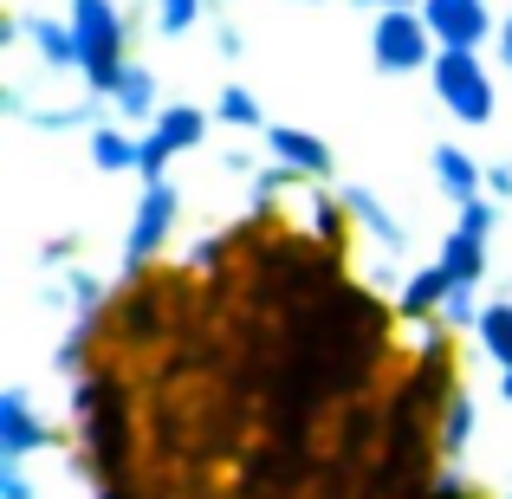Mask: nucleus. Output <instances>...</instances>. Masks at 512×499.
Masks as SVG:
<instances>
[{"label":"nucleus","mask_w":512,"mask_h":499,"mask_svg":"<svg viewBox=\"0 0 512 499\" xmlns=\"http://www.w3.org/2000/svg\"><path fill=\"white\" fill-rule=\"evenodd\" d=\"M72 415H78V441H85V474L91 487L104 480H130V461H137V428H130V389L117 363H91L72 383Z\"/></svg>","instance_id":"1"},{"label":"nucleus","mask_w":512,"mask_h":499,"mask_svg":"<svg viewBox=\"0 0 512 499\" xmlns=\"http://www.w3.org/2000/svg\"><path fill=\"white\" fill-rule=\"evenodd\" d=\"M72 39H78V72H85L91 98H111L124 65V7L117 0H72Z\"/></svg>","instance_id":"2"},{"label":"nucleus","mask_w":512,"mask_h":499,"mask_svg":"<svg viewBox=\"0 0 512 499\" xmlns=\"http://www.w3.org/2000/svg\"><path fill=\"white\" fill-rule=\"evenodd\" d=\"M188 299V273L182 279H163V273H130V292L117 299V312H111V337L124 350H143V344H163L169 337V305H182Z\"/></svg>","instance_id":"3"},{"label":"nucleus","mask_w":512,"mask_h":499,"mask_svg":"<svg viewBox=\"0 0 512 499\" xmlns=\"http://www.w3.org/2000/svg\"><path fill=\"white\" fill-rule=\"evenodd\" d=\"M370 59H376V72H422V65L441 59V46H435V33H428L422 13L402 7V13H376Z\"/></svg>","instance_id":"4"},{"label":"nucleus","mask_w":512,"mask_h":499,"mask_svg":"<svg viewBox=\"0 0 512 499\" xmlns=\"http://www.w3.org/2000/svg\"><path fill=\"white\" fill-rule=\"evenodd\" d=\"M428 78H435L441 104H448L461 124H487L493 117V78H487V65H480V52H441V59L428 65Z\"/></svg>","instance_id":"5"},{"label":"nucleus","mask_w":512,"mask_h":499,"mask_svg":"<svg viewBox=\"0 0 512 499\" xmlns=\"http://www.w3.org/2000/svg\"><path fill=\"white\" fill-rule=\"evenodd\" d=\"M487 240H493V201H467L461 221L448 227V240H441V273L454 279V286H480L487 279Z\"/></svg>","instance_id":"6"},{"label":"nucleus","mask_w":512,"mask_h":499,"mask_svg":"<svg viewBox=\"0 0 512 499\" xmlns=\"http://www.w3.org/2000/svg\"><path fill=\"white\" fill-rule=\"evenodd\" d=\"M175 188L169 182H143L137 195V214H130V234H124V266L130 273H150V260L163 253V240L175 234Z\"/></svg>","instance_id":"7"},{"label":"nucleus","mask_w":512,"mask_h":499,"mask_svg":"<svg viewBox=\"0 0 512 499\" xmlns=\"http://www.w3.org/2000/svg\"><path fill=\"white\" fill-rule=\"evenodd\" d=\"M201 137H208V111H195V104H169V111L156 117V130L143 137L137 175H143V182H163V169H169L182 150H195Z\"/></svg>","instance_id":"8"},{"label":"nucleus","mask_w":512,"mask_h":499,"mask_svg":"<svg viewBox=\"0 0 512 499\" xmlns=\"http://www.w3.org/2000/svg\"><path fill=\"white\" fill-rule=\"evenodd\" d=\"M422 20H428V33H435L441 52H480V39L500 33L487 0H422Z\"/></svg>","instance_id":"9"},{"label":"nucleus","mask_w":512,"mask_h":499,"mask_svg":"<svg viewBox=\"0 0 512 499\" xmlns=\"http://www.w3.org/2000/svg\"><path fill=\"white\" fill-rule=\"evenodd\" d=\"M52 448V428L33 415V396L26 389H7L0 396V461H26V454Z\"/></svg>","instance_id":"10"},{"label":"nucleus","mask_w":512,"mask_h":499,"mask_svg":"<svg viewBox=\"0 0 512 499\" xmlns=\"http://www.w3.org/2000/svg\"><path fill=\"white\" fill-rule=\"evenodd\" d=\"M266 143H273V163H279V169H292L299 182H325V175H331V150L312 137V130L266 124Z\"/></svg>","instance_id":"11"},{"label":"nucleus","mask_w":512,"mask_h":499,"mask_svg":"<svg viewBox=\"0 0 512 499\" xmlns=\"http://www.w3.org/2000/svg\"><path fill=\"white\" fill-rule=\"evenodd\" d=\"M448 292H454V279L441 273V260L435 266H415L409 279H402V292H396V318H435L441 325V305H448Z\"/></svg>","instance_id":"12"},{"label":"nucleus","mask_w":512,"mask_h":499,"mask_svg":"<svg viewBox=\"0 0 512 499\" xmlns=\"http://www.w3.org/2000/svg\"><path fill=\"white\" fill-rule=\"evenodd\" d=\"M305 234H312L331 260H344V247H350V208H344V195L312 188V195H305Z\"/></svg>","instance_id":"13"},{"label":"nucleus","mask_w":512,"mask_h":499,"mask_svg":"<svg viewBox=\"0 0 512 499\" xmlns=\"http://www.w3.org/2000/svg\"><path fill=\"white\" fill-rule=\"evenodd\" d=\"M344 208H350V227H363L383 253H402V240H409V234H402V221L370 195V188H344Z\"/></svg>","instance_id":"14"},{"label":"nucleus","mask_w":512,"mask_h":499,"mask_svg":"<svg viewBox=\"0 0 512 499\" xmlns=\"http://www.w3.org/2000/svg\"><path fill=\"white\" fill-rule=\"evenodd\" d=\"M435 175H441V195H448L454 208L480 201V182H487V169H480L461 143H441V150H435Z\"/></svg>","instance_id":"15"},{"label":"nucleus","mask_w":512,"mask_h":499,"mask_svg":"<svg viewBox=\"0 0 512 499\" xmlns=\"http://www.w3.org/2000/svg\"><path fill=\"white\" fill-rule=\"evenodd\" d=\"M104 111H111V117H124V124H143V117H163V111H156V72L130 65V72L117 78V91L104 98Z\"/></svg>","instance_id":"16"},{"label":"nucleus","mask_w":512,"mask_h":499,"mask_svg":"<svg viewBox=\"0 0 512 499\" xmlns=\"http://www.w3.org/2000/svg\"><path fill=\"white\" fill-rule=\"evenodd\" d=\"M474 428H480V402L467 396V389H454V396H448V409H441V422H435V448L454 461V454H467Z\"/></svg>","instance_id":"17"},{"label":"nucleus","mask_w":512,"mask_h":499,"mask_svg":"<svg viewBox=\"0 0 512 499\" xmlns=\"http://www.w3.org/2000/svg\"><path fill=\"white\" fill-rule=\"evenodd\" d=\"M137 156H143V137H130V130H117V124H98V130H91V163H98L104 175L137 169Z\"/></svg>","instance_id":"18"},{"label":"nucleus","mask_w":512,"mask_h":499,"mask_svg":"<svg viewBox=\"0 0 512 499\" xmlns=\"http://www.w3.org/2000/svg\"><path fill=\"white\" fill-rule=\"evenodd\" d=\"M26 39H33V52L52 65V72H78V39H72V26H59V20H26Z\"/></svg>","instance_id":"19"},{"label":"nucleus","mask_w":512,"mask_h":499,"mask_svg":"<svg viewBox=\"0 0 512 499\" xmlns=\"http://www.w3.org/2000/svg\"><path fill=\"white\" fill-rule=\"evenodd\" d=\"M480 350H487L493 363H500V376L512 370V299H500V305H487V318H480Z\"/></svg>","instance_id":"20"},{"label":"nucleus","mask_w":512,"mask_h":499,"mask_svg":"<svg viewBox=\"0 0 512 499\" xmlns=\"http://www.w3.org/2000/svg\"><path fill=\"white\" fill-rule=\"evenodd\" d=\"M214 124H234V130H260V98H253L247 85H227L221 98H214Z\"/></svg>","instance_id":"21"},{"label":"nucleus","mask_w":512,"mask_h":499,"mask_svg":"<svg viewBox=\"0 0 512 499\" xmlns=\"http://www.w3.org/2000/svg\"><path fill=\"white\" fill-rule=\"evenodd\" d=\"M201 20V0H156V26L163 33H188Z\"/></svg>","instance_id":"22"},{"label":"nucleus","mask_w":512,"mask_h":499,"mask_svg":"<svg viewBox=\"0 0 512 499\" xmlns=\"http://www.w3.org/2000/svg\"><path fill=\"white\" fill-rule=\"evenodd\" d=\"M428 499H480V487L461 474V467H441V474H435V487H428Z\"/></svg>","instance_id":"23"},{"label":"nucleus","mask_w":512,"mask_h":499,"mask_svg":"<svg viewBox=\"0 0 512 499\" xmlns=\"http://www.w3.org/2000/svg\"><path fill=\"white\" fill-rule=\"evenodd\" d=\"M0 499H39V487L26 480L20 461H0Z\"/></svg>","instance_id":"24"},{"label":"nucleus","mask_w":512,"mask_h":499,"mask_svg":"<svg viewBox=\"0 0 512 499\" xmlns=\"http://www.w3.org/2000/svg\"><path fill=\"white\" fill-rule=\"evenodd\" d=\"M72 253H78V240H72V234H59V240H46V247H39V260H46V266H65Z\"/></svg>","instance_id":"25"},{"label":"nucleus","mask_w":512,"mask_h":499,"mask_svg":"<svg viewBox=\"0 0 512 499\" xmlns=\"http://www.w3.org/2000/svg\"><path fill=\"white\" fill-rule=\"evenodd\" d=\"M214 46H221L227 59H240V26H214Z\"/></svg>","instance_id":"26"},{"label":"nucleus","mask_w":512,"mask_h":499,"mask_svg":"<svg viewBox=\"0 0 512 499\" xmlns=\"http://www.w3.org/2000/svg\"><path fill=\"white\" fill-rule=\"evenodd\" d=\"M487 188H493V195H512V163H493L487 169Z\"/></svg>","instance_id":"27"},{"label":"nucleus","mask_w":512,"mask_h":499,"mask_svg":"<svg viewBox=\"0 0 512 499\" xmlns=\"http://www.w3.org/2000/svg\"><path fill=\"white\" fill-rule=\"evenodd\" d=\"M500 59H506V72H512V13L500 20Z\"/></svg>","instance_id":"28"},{"label":"nucleus","mask_w":512,"mask_h":499,"mask_svg":"<svg viewBox=\"0 0 512 499\" xmlns=\"http://www.w3.org/2000/svg\"><path fill=\"white\" fill-rule=\"evenodd\" d=\"M357 7H376V13H402L409 0H357Z\"/></svg>","instance_id":"29"},{"label":"nucleus","mask_w":512,"mask_h":499,"mask_svg":"<svg viewBox=\"0 0 512 499\" xmlns=\"http://www.w3.org/2000/svg\"><path fill=\"white\" fill-rule=\"evenodd\" d=\"M500 396H506V402H512V370H506V376H500Z\"/></svg>","instance_id":"30"}]
</instances>
